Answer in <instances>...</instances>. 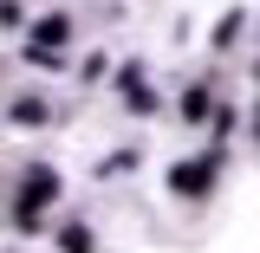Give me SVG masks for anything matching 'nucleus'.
I'll use <instances>...</instances> for the list:
<instances>
[{
    "label": "nucleus",
    "instance_id": "f03ea898",
    "mask_svg": "<svg viewBox=\"0 0 260 253\" xmlns=\"http://www.w3.org/2000/svg\"><path fill=\"white\" fill-rule=\"evenodd\" d=\"M32 32H39V39L26 46V59H52V52L65 46V32H72V26H65V13H46V20H39Z\"/></svg>",
    "mask_w": 260,
    "mask_h": 253
},
{
    "label": "nucleus",
    "instance_id": "f257e3e1",
    "mask_svg": "<svg viewBox=\"0 0 260 253\" xmlns=\"http://www.w3.org/2000/svg\"><path fill=\"white\" fill-rule=\"evenodd\" d=\"M52 195H59V175H52V169H32L26 201H20V227H32V221H39V208H52Z\"/></svg>",
    "mask_w": 260,
    "mask_h": 253
},
{
    "label": "nucleus",
    "instance_id": "7ed1b4c3",
    "mask_svg": "<svg viewBox=\"0 0 260 253\" xmlns=\"http://www.w3.org/2000/svg\"><path fill=\"white\" fill-rule=\"evenodd\" d=\"M169 182H176V195H202L208 189V162H176Z\"/></svg>",
    "mask_w": 260,
    "mask_h": 253
},
{
    "label": "nucleus",
    "instance_id": "20e7f679",
    "mask_svg": "<svg viewBox=\"0 0 260 253\" xmlns=\"http://www.w3.org/2000/svg\"><path fill=\"white\" fill-rule=\"evenodd\" d=\"M59 247H65V253H91V234H85V227H65Z\"/></svg>",
    "mask_w": 260,
    "mask_h": 253
},
{
    "label": "nucleus",
    "instance_id": "39448f33",
    "mask_svg": "<svg viewBox=\"0 0 260 253\" xmlns=\"http://www.w3.org/2000/svg\"><path fill=\"white\" fill-rule=\"evenodd\" d=\"M182 111H189V117H208V111H215V97H208V91H189V97H182Z\"/></svg>",
    "mask_w": 260,
    "mask_h": 253
}]
</instances>
